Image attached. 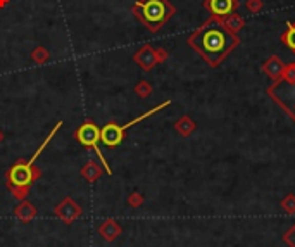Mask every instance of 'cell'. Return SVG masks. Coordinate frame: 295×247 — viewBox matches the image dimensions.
Instances as JSON below:
<instances>
[{
	"label": "cell",
	"mask_w": 295,
	"mask_h": 247,
	"mask_svg": "<svg viewBox=\"0 0 295 247\" xmlns=\"http://www.w3.org/2000/svg\"><path fill=\"white\" fill-rule=\"evenodd\" d=\"M125 130L123 126H117L116 123H107L101 130V142L107 147H116L121 144Z\"/></svg>",
	"instance_id": "5"
},
{
	"label": "cell",
	"mask_w": 295,
	"mask_h": 247,
	"mask_svg": "<svg viewBox=\"0 0 295 247\" xmlns=\"http://www.w3.org/2000/svg\"><path fill=\"white\" fill-rule=\"evenodd\" d=\"M190 44L211 64H218L237 45V38L220 21H209L190 38Z\"/></svg>",
	"instance_id": "1"
},
{
	"label": "cell",
	"mask_w": 295,
	"mask_h": 247,
	"mask_svg": "<svg viewBox=\"0 0 295 247\" xmlns=\"http://www.w3.org/2000/svg\"><path fill=\"white\" fill-rule=\"evenodd\" d=\"M59 126H61V123L59 125H55V128L52 130V133L49 137L45 139V142L42 144V147L35 152V156L28 161V163H17L16 166H12V169L7 173V180H9V187H11L12 192H16V196L17 197H23L25 196V190L30 187L31 182L35 180V173H33V163L36 161L38 158V154H40L42 150L45 149V145L49 144V140L52 139V137L55 135V131L59 130Z\"/></svg>",
	"instance_id": "3"
},
{
	"label": "cell",
	"mask_w": 295,
	"mask_h": 247,
	"mask_svg": "<svg viewBox=\"0 0 295 247\" xmlns=\"http://www.w3.org/2000/svg\"><path fill=\"white\" fill-rule=\"evenodd\" d=\"M290 88H292V92H293V97H295V87H290Z\"/></svg>",
	"instance_id": "8"
},
{
	"label": "cell",
	"mask_w": 295,
	"mask_h": 247,
	"mask_svg": "<svg viewBox=\"0 0 295 247\" xmlns=\"http://www.w3.org/2000/svg\"><path fill=\"white\" fill-rule=\"evenodd\" d=\"M76 139H78V142L85 147H93L95 152L99 154V158H101L102 164L106 166V169L111 173V168L107 166L106 159L102 158V152L101 149H99V142H101V130H99L97 126L93 125V123H85L83 126H80V130L76 131Z\"/></svg>",
	"instance_id": "4"
},
{
	"label": "cell",
	"mask_w": 295,
	"mask_h": 247,
	"mask_svg": "<svg viewBox=\"0 0 295 247\" xmlns=\"http://www.w3.org/2000/svg\"><path fill=\"white\" fill-rule=\"evenodd\" d=\"M209 7L216 16H230L235 9V0H209Z\"/></svg>",
	"instance_id": "6"
},
{
	"label": "cell",
	"mask_w": 295,
	"mask_h": 247,
	"mask_svg": "<svg viewBox=\"0 0 295 247\" xmlns=\"http://www.w3.org/2000/svg\"><path fill=\"white\" fill-rule=\"evenodd\" d=\"M136 16L152 31H157L173 16L174 9L168 0H140L135 6Z\"/></svg>",
	"instance_id": "2"
},
{
	"label": "cell",
	"mask_w": 295,
	"mask_h": 247,
	"mask_svg": "<svg viewBox=\"0 0 295 247\" xmlns=\"http://www.w3.org/2000/svg\"><path fill=\"white\" fill-rule=\"evenodd\" d=\"M283 40L290 49L295 50V25H288V31L283 35Z\"/></svg>",
	"instance_id": "7"
}]
</instances>
